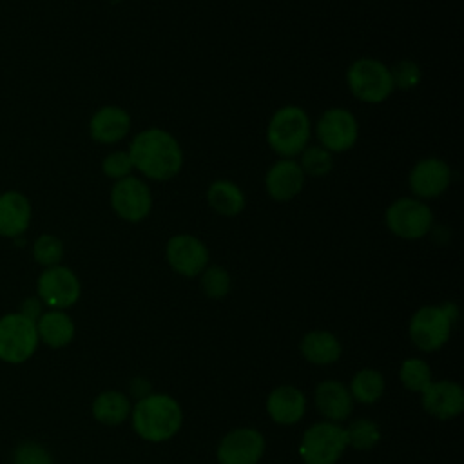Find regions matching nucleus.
Listing matches in <instances>:
<instances>
[{
  "label": "nucleus",
  "mask_w": 464,
  "mask_h": 464,
  "mask_svg": "<svg viewBox=\"0 0 464 464\" xmlns=\"http://www.w3.org/2000/svg\"><path fill=\"white\" fill-rule=\"evenodd\" d=\"M127 152L132 167L154 181H167L183 167V150L179 141L169 130L160 127L138 132Z\"/></svg>",
  "instance_id": "obj_1"
},
{
  "label": "nucleus",
  "mask_w": 464,
  "mask_h": 464,
  "mask_svg": "<svg viewBox=\"0 0 464 464\" xmlns=\"http://www.w3.org/2000/svg\"><path fill=\"white\" fill-rule=\"evenodd\" d=\"M130 422L136 435L147 442L170 440L183 424L179 402L167 393H149L132 404Z\"/></svg>",
  "instance_id": "obj_2"
},
{
  "label": "nucleus",
  "mask_w": 464,
  "mask_h": 464,
  "mask_svg": "<svg viewBox=\"0 0 464 464\" xmlns=\"http://www.w3.org/2000/svg\"><path fill=\"white\" fill-rule=\"evenodd\" d=\"M310 118L299 105L279 107L266 127V141L270 149L281 158H295L310 140Z\"/></svg>",
  "instance_id": "obj_3"
},
{
  "label": "nucleus",
  "mask_w": 464,
  "mask_h": 464,
  "mask_svg": "<svg viewBox=\"0 0 464 464\" xmlns=\"http://www.w3.org/2000/svg\"><path fill=\"white\" fill-rule=\"evenodd\" d=\"M457 317L459 312L453 303L420 306L415 310L408 324L411 343L420 352H437L448 343Z\"/></svg>",
  "instance_id": "obj_4"
},
{
  "label": "nucleus",
  "mask_w": 464,
  "mask_h": 464,
  "mask_svg": "<svg viewBox=\"0 0 464 464\" xmlns=\"http://www.w3.org/2000/svg\"><path fill=\"white\" fill-rule=\"evenodd\" d=\"M350 92L364 103H381L393 92L390 67L377 58H357L346 71Z\"/></svg>",
  "instance_id": "obj_5"
},
{
  "label": "nucleus",
  "mask_w": 464,
  "mask_h": 464,
  "mask_svg": "<svg viewBox=\"0 0 464 464\" xmlns=\"http://www.w3.org/2000/svg\"><path fill=\"white\" fill-rule=\"evenodd\" d=\"M346 448L344 428L337 422L319 420L304 430L299 453L304 464H337Z\"/></svg>",
  "instance_id": "obj_6"
},
{
  "label": "nucleus",
  "mask_w": 464,
  "mask_h": 464,
  "mask_svg": "<svg viewBox=\"0 0 464 464\" xmlns=\"http://www.w3.org/2000/svg\"><path fill=\"white\" fill-rule=\"evenodd\" d=\"M36 323L20 312L0 317V359L11 364L25 362L38 348Z\"/></svg>",
  "instance_id": "obj_7"
},
{
  "label": "nucleus",
  "mask_w": 464,
  "mask_h": 464,
  "mask_svg": "<svg viewBox=\"0 0 464 464\" xmlns=\"http://www.w3.org/2000/svg\"><path fill=\"white\" fill-rule=\"evenodd\" d=\"M388 230L402 239H420L433 227V212L430 205L417 198H399L388 205L384 212Z\"/></svg>",
  "instance_id": "obj_8"
},
{
  "label": "nucleus",
  "mask_w": 464,
  "mask_h": 464,
  "mask_svg": "<svg viewBox=\"0 0 464 464\" xmlns=\"http://www.w3.org/2000/svg\"><path fill=\"white\" fill-rule=\"evenodd\" d=\"M36 294L42 304L49 306L51 310H67L80 299L82 286L76 274L63 266L54 265L44 268L36 281Z\"/></svg>",
  "instance_id": "obj_9"
},
{
  "label": "nucleus",
  "mask_w": 464,
  "mask_h": 464,
  "mask_svg": "<svg viewBox=\"0 0 464 464\" xmlns=\"http://www.w3.org/2000/svg\"><path fill=\"white\" fill-rule=\"evenodd\" d=\"M315 134L321 147L332 154L346 152L355 145L359 138V123L348 109L332 107L319 116L315 123Z\"/></svg>",
  "instance_id": "obj_10"
},
{
  "label": "nucleus",
  "mask_w": 464,
  "mask_h": 464,
  "mask_svg": "<svg viewBox=\"0 0 464 464\" xmlns=\"http://www.w3.org/2000/svg\"><path fill=\"white\" fill-rule=\"evenodd\" d=\"M111 207L123 221L138 223L145 219L152 208L149 185L132 174L114 181L111 188Z\"/></svg>",
  "instance_id": "obj_11"
},
{
  "label": "nucleus",
  "mask_w": 464,
  "mask_h": 464,
  "mask_svg": "<svg viewBox=\"0 0 464 464\" xmlns=\"http://www.w3.org/2000/svg\"><path fill=\"white\" fill-rule=\"evenodd\" d=\"M265 453V437L256 428H236L223 435L216 457L219 464H257Z\"/></svg>",
  "instance_id": "obj_12"
},
{
  "label": "nucleus",
  "mask_w": 464,
  "mask_h": 464,
  "mask_svg": "<svg viewBox=\"0 0 464 464\" xmlns=\"http://www.w3.org/2000/svg\"><path fill=\"white\" fill-rule=\"evenodd\" d=\"M165 257L169 266L183 277H196L208 266V250L205 243L192 234L172 236L167 241Z\"/></svg>",
  "instance_id": "obj_13"
},
{
  "label": "nucleus",
  "mask_w": 464,
  "mask_h": 464,
  "mask_svg": "<svg viewBox=\"0 0 464 464\" xmlns=\"http://www.w3.org/2000/svg\"><path fill=\"white\" fill-rule=\"evenodd\" d=\"M451 183V169L440 158H422L419 160L410 174L408 187L417 199L439 198Z\"/></svg>",
  "instance_id": "obj_14"
},
{
  "label": "nucleus",
  "mask_w": 464,
  "mask_h": 464,
  "mask_svg": "<svg viewBox=\"0 0 464 464\" xmlns=\"http://www.w3.org/2000/svg\"><path fill=\"white\" fill-rule=\"evenodd\" d=\"M420 402L431 417L450 420L464 411V390L455 381H431L420 392Z\"/></svg>",
  "instance_id": "obj_15"
},
{
  "label": "nucleus",
  "mask_w": 464,
  "mask_h": 464,
  "mask_svg": "<svg viewBox=\"0 0 464 464\" xmlns=\"http://www.w3.org/2000/svg\"><path fill=\"white\" fill-rule=\"evenodd\" d=\"M304 187V172L294 158H281L270 165L265 176V188L276 201H290Z\"/></svg>",
  "instance_id": "obj_16"
},
{
  "label": "nucleus",
  "mask_w": 464,
  "mask_h": 464,
  "mask_svg": "<svg viewBox=\"0 0 464 464\" xmlns=\"http://www.w3.org/2000/svg\"><path fill=\"white\" fill-rule=\"evenodd\" d=\"M314 402L317 411L330 422L341 424L353 411V399L344 382L326 379L315 386Z\"/></svg>",
  "instance_id": "obj_17"
},
{
  "label": "nucleus",
  "mask_w": 464,
  "mask_h": 464,
  "mask_svg": "<svg viewBox=\"0 0 464 464\" xmlns=\"http://www.w3.org/2000/svg\"><path fill=\"white\" fill-rule=\"evenodd\" d=\"M266 413L276 424H297L306 413V397L299 388L292 384H281L268 393Z\"/></svg>",
  "instance_id": "obj_18"
},
{
  "label": "nucleus",
  "mask_w": 464,
  "mask_h": 464,
  "mask_svg": "<svg viewBox=\"0 0 464 464\" xmlns=\"http://www.w3.org/2000/svg\"><path fill=\"white\" fill-rule=\"evenodd\" d=\"M130 130V114L118 105L100 107L89 120V134L94 141L112 145Z\"/></svg>",
  "instance_id": "obj_19"
},
{
  "label": "nucleus",
  "mask_w": 464,
  "mask_h": 464,
  "mask_svg": "<svg viewBox=\"0 0 464 464\" xmlns=\"http://www.w3.org/2000/svg\"><path fill=\"white\" fill-rule=\"evenodd\" d=\"M31 201L18 190H5L0 194V236L18 237L31 225Z\"/></svg>",
  "instance_id": "obj_20"
},
{
  "label": "nucleus",
  "mask_w": 464,
  "mask_h": 464,
  "mask_svg": "<svg viewBox=\"0 0 464 464\" xmlns=\"http://www.w3.org/2000/svg\"><path fill=\"white\" fill-rule=\"evenodd\" d=\"M299 352L308 362L315 366H328L339 361L343 348L339 339L332 332L312 330L301 339Z\"/></svg>",
  "instance_id": "obj_21"
},
{
  "label": "nucleus",
  "mask_w": 464,
  "mask_h": 464,
  "mask_svg": "<svg viewBox=\"0 0 464 464\" xmlns=\"http://www.w3.org/2000/svg\"><path fill=\"white\" fill-rule=\"evenodd\" d=\"M74 323L65 310L44 312L36 321L38 339L51 348H63L74 337Z\"/></svg>",
  "instance_id": "obj_22"
},
{
  "label": "nucleus",
  "mask_w": 464,
  "mask_h": 464,
  "mask_svg": "<svg viewBox=\"0 0 464 464\" xmlns=\"http://www.w3.org/2000/svg\"><path fill=\"white\" fill-rule=\"evenodd\" d=\"M92 417L105 426L123 424L132 411V402L127 393L118 390H105L92 401Z\"/></svg>",
  "instance_id": "obj_23"
},
{
  "label": "nucleus",
  "mask_w": 464,
  "mask_h": 464,
  "mask_svg": "<svg viewBox=\"0 0 464 464\" xmlns=\"http://www.w3.org/2000/svg\"><path fill=\"white\" fill-rule=\"evenodd\" d=\"M207 201L214 212L232 218L243 212L246 198L234 181L216 179L207 188Z\"/></svg>",
  "instance_id": "obj_24"
},
{
  "label": "nucleus",
  "mask_w": 464,
  "mask_h": 464,
  "mask_svg": "<svg viewBox=\"0 0 464 464\" xmlns=\"http://www.w3.org/2000/svg\"><path fill=\"white\" fill-rule=\"evenodd\" d=\"M384 377L375 368H362L359 370L352 381H350V395L353 401L361 404H373L377 402L384 393Z\"/></svg>",
  "instance_id": "obj_25"
},
{
  "label": "nucleus",
  "mask_w": 464,
  "mask_h": 464,
  "mask_svg": "<svg viewBox=\"0 0 464 464\" xmlns=\"http://www.w3.org/2000/svg\"><path fill=\"white\" fill-rule=\"evenodd\" d=\"M399 381L406 390L420 393L433 381V372L424 359L408 357L401 362Z\"/></svg>",
  "instance_id": "obj_26"
},
{
  "label": "nucleus",
  "mask_w": 464,
  "mask_h": 464,
  "mask_svg": "<svg viewBox=\"0 0 464 464\" xmlns=\"http://www.w3.org/2000/svg\"><path fill=\"white\" fill-rule=\"evenodd\" d=\"M346 442L353 450L368 451L381 440V430L372 419H355L346 428Z\"/></svg>",
  "instance_id": "obj_27"
},
{
  "label": "nucleus",
  "mask_w": 464,
  "mask_h": 464,
  "mask_svg": "<svg viewBox=\"0 0 464 464\" xmlns=\"http://www.w3.org/2000/svg\"><path fill=\"white\" fill-rule=\"evenodd\" d=\"M299 156H301V160L297 163L303 169L304 176L308 174L314 178H321V176H326L334 169L332 152L321 145L304 147V150Z\"/></svg>",
  "instance_id": "obj_28"
},
{
  "label": "nucleus",
  "mask_w": 464,
  "mask_h": 464,
  "mask_svg": "<svg viewBox=\"0 0 464 464\" xmlns=\"http://www.w3.org/2000/svg\"><path fill=\"white\" fill-rule=\"evenodd\" d=\"M201 290L207 297L210 299H223L230 288H232V277L227 272V268L219 266V265H210L207 266L201 274Z\"/></svg>",
  "instance_id": "obj_29"
},
{
  "label": "nucleus",
  "mask_w": 464,
  "mask_h": 464,
  "mask_svg": "<svg viewBox=\"0 0 464 464\" xmlns=\"http://www.w3.org/2000/svg\"><path fill=\"white\" fill-rule=\"evenodd\" d=\"M33 257L38 265L49 268L60 265L63 257V243L54 234H42L33 243Z\"/></svg>",
  "instance_id": "obj_30"
},
{
  "label": "nucleus",
  "mask_w": 464,
  "mask_h": 464,
  "mask_svg": "<svg viewBox=\"0 0 464 464\" xmlns=\"http://www.w3.org/2000/svg\"><path fill=\"white\" fill-rule=\"evenodd\" d=\"M102 170L107 178L118 181L121 178L130 176L134 167H132V161H130V156L127 150H114L103 158Z\"/></svg>",
  "instance_id": "obj_31"
},
{
  "label": "nucleus",
  "mask_w": 464,
  "mask_h": 464,
  "mask_svg": "<svg viewBox=\"0 0 464 464\" xmlns=\"http://www.w3.org/2000/svg\"><path fill=\"white\" fill-rule=\"evenodd\" d=\"M13 464H54L51 453L38 442H22L13 453Z\"/></svg>",
  "instance_id": "obj_32"
},
{
  "label": "nucleus",
  "mask_w": 464,
  "mask_h": 464,
  "mask_svg": "<svg viewBox=\"0 0 464 464\" xmlns=\"http://www.w3.org/2000/svg\"><path fill=\"white\" fill-rule=\"evenodd\" d=\"M392 80H393V87L399 89H413L419 82H420V67L413 62V60H401L397 62L392 69Z\"/></svg>",
  "instance_id": "obj_33"
},
{
  "label": "nucleus",
  "mask_w": 464,
  "mask_h": 464,
  "mask_svg": "<svg viewBox=\"0 0 464 464\" xmlns=\"http://www.w3.org/2000/svg\"><path fill=\"white\" fill-rule=\"evenodd\" d=\"M20 314L36 323L38 317L44 314V312H42V301H40L38 297H29V299H25V301L22 303V306H20Z\"/></svg>",
  "instance_id": "obj_34"
},
{
  "label": "nucleus",
  "mask_w": 464,
  "mask_h": 464,
  "mask_svg": "<svg viewBox=\"0 0 464 464\" xmlns=\"http://www.w3.org/2000/svg\"><path fill=\"white\" fill-rule=\"evenodd\" d=\"M130 393L138 399H143L150 393V382L143 377H136L130 381Z\"/></svg>",
  "instance_id": "obj_35"
}]
</instances>
